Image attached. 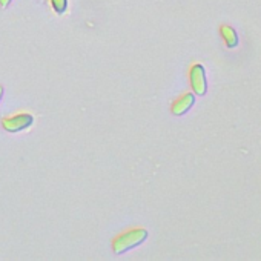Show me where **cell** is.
I'll use <instances>...</instances> for the list:
<instances>
[{
    "label": "cell",
    "instance_id": "1",
    "mask_svg": "<svg viewBox=\"0 0 261 261\" xmlns=\"http://www.w3.org/2000/svg\"><path fill=\"white\" fill-rule=\"evenodd\" d=\"M148 238V230L143 227H134L129 229L123 233H120L114 241H112V250L117 255H121L130 249H134L137 246H140L143 241H146Z\"/></svg>",
    "mask_w": 261,
    "mask_h": 261
},
{
    "label": "cell",
    "instance_id": "2",
    "mask_svg": "<svg viewBox=\"0 0 261 261\" xmlns=\"http://www.w3.org/2000/svg\"><path fill=\"white\" fill-rule=\"evenodd\" d=\"M33 123H34V117L30 112H19L4 118L2 126L8 133H20V130L33 126Z\"/></svg>",
    "mask_w": 261,
    "mask_h": 261
},
{
    "label": "cell",
    "instance_id": "3",
    "mask_svg": "<svg viewBox=\"0 0 261 261\" xmlns=\"http://www.w3.org/2000/svg\"><path fill=\"white\" fill-rule=\"evenodd\" d=\"M189 79H191V86H192L194 92L198 94V95H204L206 89H207V85H206V74H204L203 65H200V63L194 65L191 68Z\"/></svg>",
    "mask_w": 261,
    "mask_h": 261
},
{
    "label": "cell",
    "instance_id": "4",
    "mask_svg": "<svg viewBox=\"0 0 261 261\" xmlns=\"http://www.w3.org/2000/svg\"><path fill=\"white\" fill-rule=\"evenodd\" d=\"M194 101H195L194 94H185V95H181L178 100L174 101V105H172V114L174 115H183V114H186L192 108Z\"/></svg>",
    "mask_w": 261,
    "mask_h": 261
},
{
    "label": "cell",
    "instance_id": "5",
    "mask_svg": "<svg viewBox=\"0 0 261 261\" xmlns=\"http://www.w3.org/2000/svg\"><path fill=\"white\" fill-rule=\"evenodd\" d=\"M220 31H221V36H223V39H224V42H226V45L229 48H235L238 45V36H237V33H235V30L232 27L223 25L220 28Z\"/></svg>",
    "mask_w": 261,
    "mask_h": 261
},
{
    "label": "cell",
    "instance_id": "6",
    "mask_svg": "<svg viewBox=\"0 0 261 261\" xmlns=\"http://www.w3.org/2000/svg\"><path fill=\"white\" fill-rule=\"evenodd\" d=\"M51 5L57 14H63L68 8V0H51Z\"/></svg>",
    "mask_w": 261,
    "mask_h": 261
},
{
    "label": "cell",
    "instance_id": "7",
    "mask_svg": "<svg viewBox=\"0 0 261 261\" xmlns=\"http://www.w3.org/2000/svg\"><path fill=\"white\" fill-rule=\"evenodd\" d=\"M10 4H11V0H0V7L2 8H7Z\"/></svg>",
    "mask_w": 261,
    "mask_h": 261
},
{
    "label": "cell",
    "instance_id": "8",
    "mask_svg": "<svg viewBox=\"0 0 261 261\" xmlns=\"http://www.w3.org/2000/svg\"><path fill=\"white\" fill-rule=\"evenodd\" d=\"M2 94H4V88L0 86V98H2Z\"/></svg>",
    "mask_w": 261,
    "mask_h": 261
}]
</instances>
